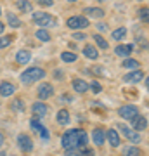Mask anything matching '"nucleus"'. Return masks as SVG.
Returning a JSON list of instances; mask_svg holds the SVG:
<instances>
[{"label": "nucleus", "instance_id": "36", "mask_svg": "<svg viewBox=\"0 0 149 156\" xmlns=\"http://www.w3.org/2000/svg\"><path fill=\"white\" fill-rule=\"evenodd\" d=\"M85 37H87V35L82 33V31H78V33H73V38H75V40H83Z\"/></svg>", "mask_w": 149, "mask_h": 156}, {"label": "nucleus", "instance_id": "12", "mask_svg": "<svg viewBox=\"0 0 149 156\" xmlns=\"http://www.w3.org/2000/svg\"><path fill=\"white\" fill-rule=\"evenodd\" d=\"M142 78H144V73L140 71V69H135V71H132V73H127V75L123 76V80H125L127 83H137Z\"/></svg>", "mask_w": 149, "mask_h": 156}, {"label": "nucleus", "instance_id": "17", "mask_svg": "<svg viewBox=\"0 0 149 156\" xmlns=\"http://www.w3.org/2000/svg\"><path fill=\"white\" fill-rule=\"evenodd\" d=\"M30 59H31V52H30V50H26V49L17 50V54H16L17 64H28V62H30Z\"/></svg>", "mask_w": 149, "mask_h": 156}, {"label": "nucleus", "instance_id": "30", "mask_svg": "<svg viewBox=\"0 0 149 156\" xmlns=\"http://www.w3.org/2000/svg\"><path fill=\"white\" fill-rule=\"evenodd\" d=\"M11 108L14 109V111H24V106H23V101L21 99H16V101H12V104H11Z\"/></svg>", "mask_w": 149, "mask_h": 156}, {"label": "nucleus", "instance_id": "5", "mask_svg": "<svg viewBox=\"0 0 149 156\" xmlns=\"http://www.w3.org/2000/svg\"><path fill=\"white\" fill-rule=\"evenodd\" d=\"M118 113H120V116L123 118V120H135V118L139 116V108L133 106V104H127V106H122L120 109H118Z\"/></svg>", "mask_w": 149, "mask_h": 156}, {"label": "nucleus", "instance_id": "23", "mask_svg": "<svg viewBox=\"0 0 149 156\" xmlns=\"http://www.w3.org/2000/svg\"><path fill=\"white\" fill-rule=\"evenodd\" d=\"M7 23L11 24L12 28H19L21 26V21H19V17L16 14H12V12H7Z\"/></svg>", "mask_w": 149, "mask_h": 156}, {"label": "nucleus", "instance_id": "9", "mask_svg": "<svg viewBox=\"0 0 149 156\" xmlns=\"http://www.w3.org/2000/svg\"><path fill=\"white\" fill-rule=\"evenodd\" d=\"M54 95V87L50 83H42L38 87V99L40 101H47Z\"/></svg>", "mask_w": 149, "mask_h": 156}, {"label": "nucleus", "instance_id": "15", "mask_svg": "<svg viewBox=\"0 0 149 156\" xmlns=\"http://www.w3.org/2000/svg\"><path fill=\"white\" fill-rule=\"evenodd\" d=\"M106 137H108V140H109L111 147H118V146H120V134L116 132L115 128L108 130V132H106Z\"/></svg>", "mask_w": 149, "mask_h": 156}, {"label": "nucleus", "instance_id": "11", "mask_svg": "<svg viewBox=\"0 0 149 156\" xmlns=\"http://www.w3.org/2000/svg\"><path fill=\"white\" fill-rule=\"evenodd\" d=\"M71 85H73V90L75 92H78V94H85L88 90V83L85 82V80H82V78H75L71 82Z\"/></svg>", "mask_w": 149, "mask_h": 156}, {"label": "nucleus", "instance_id": "38", "mask_svg": "<svg viewBox=\"0 0 149 156\" xmlns=\"http://www.w3.org/2000/svg\"><path fill=\"white\" fill-rule=\"evenodd\" d=\"M54 76L57 78V80H61V76H62V71H55V73H54Z\"/></svg>", "mask_w": 149, "mask_h": 156}, {"label": "nucleus", "instance_id": "37", "mask_svg": "<svg viewBox=\"0 0 149 156\" xmlns=\"http://www.w3.org/2000/svg\"><path fill=\"white\" fill-rule=\"evenodd\" d=\"M97 30L102 33V31H106V30H108V26H106L104 23H97Z\"/></svg>", "mask_w": 149, "mask_h": 156}, {"label": "nucleus", "instance_id": "25", "mask_svg": "<svg viewBox=\"0 0 149 156\" xmlns=\"http://www.w3.org/2000/svg\"><path fill=\"white\" fill-rule=\"evenodd\" d=\"M122 66L127 68V69H137V68H139V61H137V59H130V57H127V59L123 61Z\"/></svg>", "mask_w": 149, "mask_h": 156}, {"label": "nucleus", "instance_id": "16", "mask_svg": "<svg viewBox=\"0 0 149 156\" xmlns=\"http://www.w3.org/2000/svg\"><path fill=\"white\" fill-rule=\"evenodd\" d=\"M92 139H94V144L95 146H102L106 140V132L102 130V128H95L94 132H92Z\"/></svg>", "mask_w": 149, "mask_h": 156}, {"label": "nucleus", "instance_id": "39", "mask_svg": "<svg viewBox=\"0 0 149 156\" xmlns=\"http://www.w3.org/2000/svg\"><path fill=\"white\" fill-rule=\"evenodd\" d=\"M2 146H4V134L0 132V147H2Z\"/></svg>", "mask_w": 149, "mask_h": 156}, {"label": "nucleus", "instance_id": "34", "mask_svg": "<svg viewBox=\"0 0 149 156\" xmlns=\"http://www.w3.org/2000/svg\"><path fill=\"white\" fill-rule=\"evenodd\" d=\"M64 156H83V154H82V151L80 149H68Z\"/></svg>", "mask_w": 149, "mask_h": 156}, {"label": "nucleus", "instance_id": "4", "mask_svg": "<svg viewBox=\"0 0 149 156\" xmlns=\"http://www.w3.org/2000/svg\"><path fill=\"white\" fill-rule=\"evenodd\" d=\"M116 128H118V130H120V132H122L130 142H135V144H137V142L142 140V135L139 134V132H135V130H132V128H128L127 125H123V123H118V127Z\"/></svg>", "mask_w": 149, "mask_h": 156}, {"label": "nucleus", "instance_id": "7", "mask_svg": "<svg viewBox=\"0 0 149 156\" xmlns=\"http://www.w3.org/2000/svg\"><path fill=\"white\" fill-rule=\"evenodd\" d=\"M68 26L71 30H83L88 26V19L83 16H73L68 19Z\"/></svg>", "mask_w": 149, "mask_h": 156}, {"label": "nucleus", "instance_id": "40", "mask_svg": "<svg viewBox=\"0 0 149 156\" xmlns=\"http://www.w3.org/2000/svg\"><path fill=\"white\" fill-rule=\"evenodd\" d=\"M4 28H5V26H4V23L0 21V33H4Z\"/></svg>", "mask_w": 149, "mask_h": 156}, {"label": "nucleus", "instance_id": "18", "mask_svg": "<svg viewBox=\"0 0 149 156\" xmlns=\"http://www.w3.org/2000/svg\"><path fill=\"white\" fill-rule=\"evenodd\" d=\"M132 123H133V130L135 132H142V130L147 128V120H146V116H137L135 120H132Z\"/></svg>", "mask_w": 149, "mask_h": 156}, {"label": "nucleus", "instance_id": "28", "mask_svg": "<svg viewBox=\"0 0 149 156\" xmlns=\"http://www.w3.org/2000/svg\"><path fill=\"white\" fill-rule=\"evenodd\" d=\"M17 9H21L23 12H30L31 11V2H28V0H19V2H17Z\"/></svg>", "mask_w": 149, "mask_h": 156}, {"label": "nucleus", "instance_id": "2", "mask_svg": "<svg viewBox=\"0 0 149 156\" xmlns=\"http://www.w3.org/2000/svg\"><path fill=\"white\" fill-rule=\"evenodd\" d=\"M42 78H45V69H42V68H28L26 71L21 73V82L24 85L35 83Z\"/></svg>", "mask_w": 149, "mask_h": 156}, {"label": "nucleus", "instance_id": "35", "mask_svg": "<svg viewBox=\"0 0 149 156\" xmlns=\"http://www.w3.org/2000/svg\"><path fill=\"white\" fill-rule=\"evenodd\" d=\"M40 5H45V7H50L52 4H54V0H37Z\"/></svg>", "mask_w": 149, "mask_h": 156}, {"label": "nucleus", "instance_id": "21", "mask_svg": "<svg viewBox=\"0 0 149 156\" xmlns=\"http://www.w3.org/2000/svg\"><path fill=\"white\" fill-rule=\"evenodd\" d=\"M83 12H85L87 16L97 17V19H101V17L104 16V11H102V9H97V7H85V9H83Z\"/></svg>", "mask_w": 149, "mask_h": 156}, {"label": "nucleus", "instance_id": "44", "mask_svg": "<svg viewBox=\"0 0 149 156\" xmlns=\"http://www.w3.org/2000/svg\"><path fill=\"white\" fill-rule=\"evenodd\" d=\"M0 14H2V9H0Z\"/></svg>", "mask_w": 149, "mask_h": 156}, {"label": "nucleus", "instance_id": "3", "mask_svg": "<svg viewBox=\"0 0 149 156\" xmlns=\"http://www.w3.org/2000/svg\"><path fill=\"white\" fill-rule=\"evenodd\" d=\"M33 23L38 24V26H42V28H49V26H54L55 24V17L47 14V12H35Z\"/></svg>", "mask_w": 149, "mask_h": 156}, {"label": "nucleus", "instance_id": "43", "mask_svg": "<svg viewBox=\"0 0 149 156\" xmlns=\"http://www.w3.org/2000/svg\"><path fill=\"white\" fill-rule=\"evenodd\" d=\"M69 2H75V0H69Z\"/></svg>", "mask_w": 149, "mask_h": 156}, {"label": "nucleus", "instance_id": "20", "mask_svg": "<svg viewBox=\"0 0 149 156\" xmlns=\"http://www.w3.org/2000/svg\"><path fill=\"white\" fill-rule=\"evenodd\" d=\"M55 120H57L59 125H68V123H69V111H68V109H59Z\"/></svg>", "mask_w": 149, "mask_h": 156}, {"label": "nucleus", "instance_id": "22", "mask_svg": "<svg viewBox=\"0 0 149 156\" xmlns=\"http://www.w3.org/2000/svg\"><path fill=\"white\" fill-rule=\"evenodd\" d=\"M125 37H127V28H123V26H122V28H118V30H115V31L111 33V38L116 40V42L123 40Z\"/></svg>", "mask_w": 149, "mask_h": 156}, {"label": "nucleus", "instance_id": "6", "mask_svg": "<svg viewBox=\"0 0 149 156\" xmlns=\"http://www.w3.org/2000/svg\"><path fill=\"white\" fill-rule=\"evenodd\" d=\"M30 127H31V130L33 132H37V134H40V137L42 139H45V140H49L50 139V134H49V130L40 123V120L37 116L33 118V120H30Z\"/></svg>", "mask_w": 149, "mask_h": 156}, {"label": "nucleus", "instance_id": "26", "mask_svg": "<svg viewBox=\"0 0 149 156\" xmlns=\"http://www.w3.org/2000/svg\"><path fill=\"white\" fill-rule=\"evenodd\" d=\"M61 59L64 62H75L78 59V56L75 54V52H62L61 54Z\"/></svg>", "mask_w": 149, "mask_h": 156}, {"label": "nucleus", "instance_id": "14", "mask_svg": "<svg viewBox=\"0 0 149 156\" xmlns=\"http://www.w3.org/2000/svg\"><path fill=\"white\" fill-rule=\"evenodd\" d=\"M14 92H16V87H14L11 82H2V83H0V95H2V97H11Z\"/></svg>", "mask_w": 149, "mask_h": 156}, {"label": "nucleus", "instance_id": "19", "mask_svg": "<svg viewBox=\"0 0 149 156\" xmlns=\"http://www.w3.org/2000/svg\"><path fill=\"white\" fill-rule=\"evenodd\" d=\"M83 56L87 57V59H97L99 52H97V49H95L94 45H85L83 47Z\"/></svg>", "mask_w": 149, "mask_h": 156}, {"label": "nucleus", "instance_id": "42", "mask_svg": "<svg viewBox=\"0 0 149 156\" xmlns=\"http://www.w3.org/2000/svg\"><path fill=\"white\" fill-rule=\"evenodd\" d=\"M97 2H106V0H97Z\"/></svg>", "mask_w": 149, "mask_h": 156}, {"label": "nucleus", "instance_id": "24", "mask_svg": "<svg viewBox=\"0 0 149 156\" xmlns=\"http://www.w3.org/2000/svg\"><path fill=\"white\" fill-rule=\"evenodd\" d=\"M123 156H140L142 153H140V149L139 147H135V146H128V147H125L122 153Z\"/></svg>", "mask_w": 149, "mask_h": 156}, {"label": "nucleus", "instance_id": "31", "mask_svg": "<svg viewBox=\"0 0 149 156\" xmlns=\"http://www.w3.org/2000/svg\"><path fill=\"white\" fill-rule=\"evenodd\" d=\"M139 16H140L142 23H147V17H149V11H147V7H142V9L139 11Z\"/></svg>", "mask_w": 149, "mask_h": 156}, {"label": "nucleus", "instance_id": "27", "mask_svg": "<svg viewBox=\"0 0 149 156\" xmlns=\"http://www.w3.org/2000/svg\"><path fill=\"white\" fill-rule=\"evenodd\" d=\"M35 37H37V38L38 40H42V42H49L50 40V35H49V31H47V30H38V31H37V33H35Z\"/></svg>", "mask_w": 149, "mask_h": 156}, {"label": "nucleus", "instance_id": "32", "mask_svg": "<svg viewBox=\"0 0 149 156\" xmlns=\"http://www.w3.org/2000/svg\"><path fill=\"white\" fill-rule=\"evenodd\" d=\"M7 45H11V37H2L0 38V49H4Z\"/></svg>", "mask_w": 149, "mask_h": 156}, {"label": "nucleus", "instance_id": "8", "mask_svg": "<svg viewBox=\"0 0 149 156\" xmlns=\"http://www.w3.org/2000/svg\"><path fill=\"white\" fill-rule=\"evenodd\" d=\"M17 147H21V151H24V153H30V151L33 149L31 137H28L26 134H19L17 135Z\"/></svg>", "mask_w": 149, "mask_h": 156}, {"label": "nucleus", "instance_id": "10", "mask_svg": "<svg viewBox=\"0 0 149 156\" xmlns=\"http://www.w3.org/2000/svg\"><path fill=\"white\" fill-rule=\"evenodd\" d=\"M31 113H33L37 118H44V116H47L49 108H47L45 102H35V104H31Z\"/></svg>", "mask_w": 149, "mask_h": 156}, {"label": "nucleus", "instance_id": "29", "mask_svg": "<svg viewBox=\"0 0 149 156\" xmlns=\"http://www.w3.org/2000/svg\"><path fill=\"white\" fill-rule=\"evenodd\" d=\"M94 40H95V44L99 45V47H101L102 50H106L108 47H109V45H108V42H106V40L102 38V37H101V35H94Z\"/></svg>", "mask_w": 149, "mask_h": 156}, {"label": "nucleus", "instance_id": "13", "mask_svg": "<svg viewBox=\"0 0 149 156\" xmlns=\"http://www.w3.org/2000/svg\"><path fill=\"white\" fill-rule=\"evenodd\" d=\"M132 52H133V45L132 44H125V45H118V47H115V54L116 56L128 57Z\"/></svg>", "mask_w": 149, "mask_h": 156}, {"label": "nucleus", "instance_id": "45", "mask_svg": "<svg viewBox=\"0 0 149 156\" xmlns=\"http://www.w3.org/2000/svg\"><path fill=\"white\" fill-rule=\"evenodd\" d=\"M139 2H140V0H139Z\"/></svg>", "mask_w": 149, "mask_h": 156}, {"label": "nucleus", "instance_id": "41", "mask_svg": "<svg viewBox=\"0 0 149 156\" xmlns=\"http://www.w3.org/2000/svg\"><path fill=\"white\" fill-rule=\"evenodd\" d=\"M0 156H7V154H5V153H0Z\"/></svg>", "mask_w": 149, "mask_h": 156}, {"label": "nucleus", "instance_id": "33", "mask_svg": "<svg viewBox=\"0 0 149 156\" xmlns=\"http://www.w3.org/2000/svg\"><path fill=\"white\" fill-rule=\"evenodd\" d=\"M88 89L94 90V94H99V92H101V85H99V82H92V83L88 85Z\"/></svg>", "mask_w": 149, "mask_h": 156}, {"label": "nucleus", "instance_id": "1", "mask_svg": "<svg viewBox=\"0 0 149 156\" xmlns=\"http://www.w3.org/2000/svg\"><path fill=\"white\" fill-rule=\"evenodd\" d=\"M83 130L80 128H71V130H68L64 132L61 137V146L64 149H76L78 147V142H80V135H82Z\"/></svg>", "mask_w": 149, "mask_h": 156}]
</instances>
